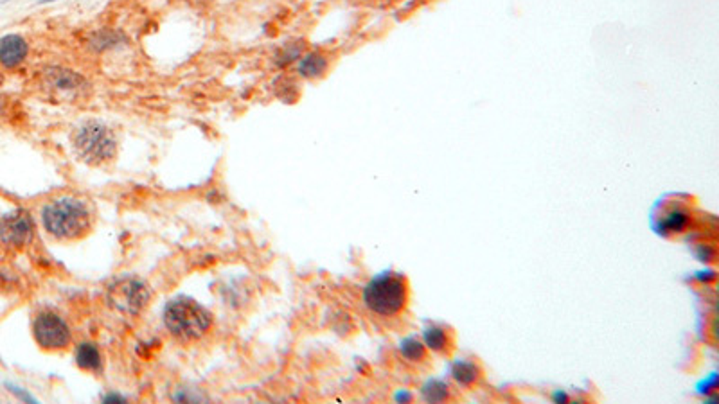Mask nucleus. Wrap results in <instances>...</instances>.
<instances>
[{"mask_svg":"<svg viewBox=\"0 0 719 404\" xmlns=\"http://www.w3.org/2000/svg\"><path fill=\"white\" fill-rule=\"evenodd\" d=\"M42 221L53 237L62 241L79 239L90 230L92 215L85 201L72 196H63L43 207Z\"/></svg>","mask_w":719,"mask_h":404,"instance_id":"f257e3e1","label":"nucleus"},{"mask_svg":"<svg viewBox=\"0 0 719 404\" xmlns=\"http://www.w3.org/2000/svg\"><path fill=\"white\" fill-rule=\"evenodd\" d=\"M72 147L85 164L103 166L117 155L116 133L99 120H87L74 130Z\"/></svg>","mask_w":719,"mask_h":404,"instance_id":"f03ea898","label":"nucleus"},{"mask_svg":"<svg viewBox=\"0 0 719 404\" xmlns=\"http://www.w3.org/2000/svg\"><path fill=\"white\" fill-rule=\"evenodd\" d=\"M410 289L407 279L396 274H383L371 281L363 291V302L378 316H396L407 308Z\"/></svg>","mask_w":719,"mask_h":404,"instance_id":"7ed1b4c3","label":"nucleus"},{"mask_svg":"<svg viewBox=\"0 0 719 404\" xmlns=\"http://www.w3.org/2000/svg\"><path fill=\"white\" fill-rule=\"evenodd\" d=\"M211 313L191 298H175L165 305V327L182 342L202 338L211 327Z\"/></svg>","mask_w":719,"mask_h":404,"instance_id":"20e7f679","label":"nucleus"},{"mask_svg":"<svg viewBox=\"0 0 719 404\" xmlns=\"http://www.w3.org/2000/svg\"><path fill=\"white\" fill-rule=\"evenodd\" d=\"M35 340L42 349L60 350L70 343V329L65 320L53 311L40 313L33 323Z\"/></svg>","mask_w":719,"mask_h":404,"instance_id":"39448f33","label":"nucleus"},{"mask_svg":"<svg viewBox=\"0 0 719 404\" xmlns=\"http://www.w3.org/2000/svg\"><path fill=\"white\" fill-rule=\"evenodd\" d=\"M108 296H110L114 308L119 309L121 313L137 315L148 305L150 291L137 279H123V281H117L110 286Z\"/></svg>","mask_w":719,"mask_h":404,"instance_id":"423d86ee","label":"nucleus"},{"mask_svg":"<svg viewBox=\"0 0 719 404\" xmlns=\"http://www.w3.org/2000/svg\"><path fill=\"white\" fill-rule=\"evenodd\" d=\"M35 223L27 211H15L2 215L0 220V241L8 247H26L33 239Z\"/></svg>","mask_w":719,"mask_h":404,"instance_id":"0eeeda50","label":"nucleus"},{"mask_svg":"<svg viewBox=\"0 0 719 404\" xmlns=\"http://www.w3.org/2000/svg\"><path fill=\"white\" fill-rule=\"evenodd\" d=\"M29 47L20 35H8L0 38V65L4 69H16L27 58Z\"/></svg>","mask_w":719,"mask_h":404,"instance_id":"6e6552de","label":"nucleus"},{"mask_svg":"<svg viewBox=\"0 0 719 404\" xmlns=\"http://www.w3.org/2000/svg\"><path fill=\"white\" fill-rule=\"evenodd\" d=\"M47 76H49L50 85L54 89L62 90V92H74V90H79L85 85V79L69 69H50Z\"/></svg>","mask_w":719,"mask_h":404,"instance_id":"1a4fd4ad","label":"nucleus"},{"mask_svg":"<svg viewBox=\"0 0 719 404\" xmlns=\"http://www.w3.org/2000/svg\"><path fill=\"white\" fill-rule=\"evenodd\" d=\"M424 345L434 352H448L454 347V338H451V332L446 327L432 325L424 331Z\"/></svg>","mask_w":719,"mask_h":404,"instance_id":"9d476101","label":"nucleus"},{"mask_svg":"<svg viewBox=\"0 0 719 404\" xmlns=\"http://www.w3.org/2000/svg\"><path fill=\"white\" fill-rule=\"evenodd\" d=\"M327 70V60L320 52H309L299 62V74L302 77L315 79Z\"/></svg>","mask_w":719,"mask_h":404,"instance_id":"9b49d317","label":"nucleus"},{"mask_svg":"<svg viewBox=\"0 0 719 404\" xmlns=\"http://www.w3.org/2000/svg\"><path fill=\"white\" fill-rule=\"evenodd\" d=\"M451 374H454V379L459 385L471 386L481 379L482 370L475 361H459L455 363Z\"/></svg>","mask_w":719,"mask_h":404,"instance_id":"f8f14e48","label":"nucleus"},{"mask_svg":"<svg viewBox=\"0 0 719 404\" xmlns=\"http://www.w3.org/2000/svg\"><path fill=\"white\" fill-rule=\"evenodd\" d=\"M76 363L83 370H99L101 369V354L96 345L92 343H81L76 350Z\"/></svg>","mask_w":719,"mask_h":404,"instance_id":"ddd939ff","label":"nucleus"},{"mask_svg":"<svg viewBox=\"0 0 719 404\" xmlns=\"http://www.w3.org/2000/svg\"><path fill=\"white\" fill-rule=\"evenodd\" d=\"M688 225V212H685L681 207L671 208L664 220H662V228L666 232H684Z\"/></svg>","mask_w":719,"mask_h":404,"instance_id":"4468645a","label":"nucleus"},{"mask_svg":"<svg viewBox=\"0 0 719 404\" xmlns=\"http://www.w3.org/2000/svg\"><path fill=\"white\" fill-rule=\"evenodd\" d=\"M403 356L407 359H410V361H419V359L424 358V354H427V350H424V345L421 342H417V340H407V342L403 343Z\"/></svg>","mask_w":719,"mask_h":404,"instance_id":"2eb2a0df","label":"nucleus"},{"mask_svg":"<svg viewBox=\"0 0 719 404\" xmlns=\"http://www.w3.org/2000/svg\"><path fill=\"white\" fill-rule=\"evenodd\" d=\"M300 56V45H295V43H288L285 49H281V52L278 54V62L279 65H286V63L293 62Z\"/></svg>","mask_w":719,"mask_h":404,"instance_id":"dca6fc26","label":"nucleus"},{"mask_svg":"<svg viewBox=\"0 0 719 404\" xmlns=\"http://www.w3.org/2000/svg\"><path fill=\"white\" fill-rule=\"evenodd\" d=\"M2 112H4V104H2V101H0V116H2Z\"/></svg>","mask_w":719,"mask_h":404,"instance_id":"f3484780","label":"nucleus"},{"mask_svg":"<svg viewBox=\"0 0 719 404\" xmlns=\"http://www.w3.org/2000/svg\"><path fill=\"white\" fill-rule=\"evenodd\" d=\"M40 2H53V0H40Z\"/></svg>","mask_w":719,"mask_h":404,"instance_id":"a211bd4d","label":"nucleus"}]
</instances>
